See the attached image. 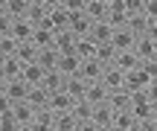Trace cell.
Listing matches in <instances>:
<instances>
[{"mask_svg": "<svg viewBox=\"0 0 157 131\" xmlns=\"http://www.w3.org/2000/svg\"><path fill=\"white\" fill-rule=\"evenodd\" d=\"M82 12L90 17V21H105V17H108V3H105V0H87Z\"/></svg>", "mask_w": 157, "mask_h": 131, "instance_id": "obj_20", "label": "cell"}, {"mask_svg": "<svg viewBox=\"0 0 157 131\" xmlns=\"http://www.w3.org/2000/svg\"><path fill=\"white\" fill-rule=\"evenodd\" d=\"M119 3L125 6V12H143V6H146V0H119Z\"/></svg>", "mask_w": 157, "mask_h": 131, "instance_id": "obj_28", "label": "cell"}, {"mask_svg": "<svg viewBox=\"0 0 157 131\" xmlns=\"http://www.w3.org/2000/svg\"><path fill=\"white\" fill-rule=\"evenodd\" d=\"M12 114H15V120H17V125H21V131H26L29 122H32V117H35V108L26 102V99H21V102H12Z\"/></svg>", "mask_w": 157, "mask_h": 131, "instance_id": "obj_6", "label": "cell"}, {"mask_svg": "<svg viewBox=\"0 0 157 131\" xmlns=\"http://www.w3.org/2000/svg\"><path fill=\"white\" fill-rule=\"evenodd\" d=\"M26 3H32V0H26Z\"/></svg>", "mask_w": 157, "mask_h": 131, "instance_id": "obj_33", "label": "cell"}, {"mask_svg": "<svg viewBox=\"0 0 157 131\" xmlns=\"http://www.w3.org/2000/svg\"><path fill=\"white\" fill-rule=\"evenodd\" d=\"M102 70H105V64H102L96 56H90V58H82V61H78V73L76 76H82L84 82H96L102 76Z\"/></svg>", "mask_w": 157, "mask_h": 131, "instance_id": "obj_3", "label": "cell"}, {"mask_svg": "<svg viewBox=\"0 0 157 131\" xmlns=\"http://www.w3.org/2000/svg\"><path fill=\"white\" fill-rule=\"evenodd\" d=\"M15 56L21 58L23 64H26V61H35V56H38V47H35L32 41H21V44H17V50H15Z\"/></svg>", "mask_w": 157, "mask_h": 131, "instance_id": "obj_24", "label": "cell"}, {"mask_svg": "<svg viewBox=\"0 0 157 131\" xmlns=\"http://www.w3.org/2000/svg\"><path fill=\"white\" fill-rule=\"evenodd\" d=\"M137 120L131 117V111H113V120H111V131H134Z\"/></svg>", "mask_w": 157, "mask_h": 131, "instance_id": "obj_16", "label": "cell"}, {"mask_svg": "<svg viewBox=\"0 0 157 131\" xmlns=\"http://www.w3.org/2000/svg\"><path fill=\"white\" fill-rule=\"evenodd\" d=\"M52 35H56V29H52V26L38 23V26H32V38H29V41L41 50V47H52Z\"/></svg>", "mask_w": 157, "mask_h": 131, "instance_id": "obj_14", "label": "cell"}, {"mask_svg": "<svg viewBox=\"0 0 157 131\" xmlns=\"http://www.w3.org/2000/svg\"><path fill=\"white\" fill-rule=\"evenodd\" d=\"M15 50H17V41L12 38L9 32L0 35V56H15Z\"/></svg>", "mask_w": 157, "mask_h": 131, "instance_id": "obj_27", "label": "cell"}, {"mask_svg": "<svg viewBox=\"0 0 157 131\" xmlns=\"http://www.w3.org/2000/svg\"><path fill=\"white\" fill-rule=\"evenodd\" d=\"M105 3H108V6H111V3H117V0H105Z\"/></svg>", "mask_w": 157, "mask_h": 131, "instance_id": "obj_31", "label": "cell"}, {"mask_svg": "<svg viewBox=\"0 0 157 131\" xmlns=\"http://www.w3.org/2000/svg\"><path fill=\"white\" fill-rule=\"evenodd\" d=\"M84 3H87V0H61V6H64L67 12H82Z\"/></svg>", "mask_w": 157, "mask_h": 131, "instance_id": "obj_29", "label": "cell"}, {"mask_svg": "<svg viewBox=\"0 0 157 131\" xmlns=\"http://www.w3.org/2000/svg\"><path fill=\"white\" fill-rule=\"evenodd\" d=\"M26 0H6V3H3V12H6V15H9V17H23V15H26Z\"/></svg>", "mask_w": 157, "mask_h": 131, "instance_id": "obj_25", "label": "cell"}, {"mask_svg": "<svg viewBox=\"0 0 157 131\" xmlns=\"http://www.w3.org/2000/svg\"><path fill=\"white\" fill-rule=\"evenodd\" d=\"M73 52H76L78 58H90V56L96 52V44L87 38V35H78V38L73 41Z\"/></svg>", "mask_w": 157, "mask_h": 131, "instance_id": "obj_23", "label": "cell"}, {"mask_svg": "<svg viewBox=\"0 0 157 131\" xmlns=\"http://www.w3.org/2000/svg\"><path fill=\"white\" fill-rule=\"evenodd\" d=\"M21 67H23V61H21L17 56H3V58H0V73H3L6 79L21 76Z\"/></svg>", "mask_w": 157, "mask_h": 131, "instance_id": "obj_19", "label": "cell"}, {"mask_svg": "<svg viewBox=\"0 0 157 131\" xmlns=\"http://www.w3.org/2000/svg\"><path fill=\"white\" fill-rule=\"evenodd\" d=\"M105 21L111 23L113 29H117V26H125V21H128V12H125V6L119 3V0L108 6V17H105Z\"/></svg>", "mask_w": 157, "mask_h": 131, "instance_id": "obj_18", "label": "cell"}, {"mask_svg": "<svg viewBox=\"0 0 157 131\" xmlns=\"http://www.w3.org/2000/svg\"><path fill=\"white\" fill-rule=\"evenodd\" d=\"M73 102H76V99L70 96L64 87H58V91L50 93V99H47V108H50V111H70V108H73Z\"/></svg>", "mask_w": 157, "mask_h": 131, "instance_id": "obj_7", "label": "cell"}, {"mask_svg": "<svg viewBox=\"0 0 157 131\" xmlns=\"http://www.w3.org/2000/svg\"><path fill=\"white\" fill-rule=\"evenodd\" d=\"M111 32H113V26H111L108 21H93L87 38L93 41V44H105V41H111Z\"/></svg>", "mask_w": 157, "mask_h": 131, "instance_id": "obj_13", "label": "cell"}, {"mask_svg": "<svg viewBox=\"0 0 157 131\" xmlns=\"http://www.w3.org/2000/svg\"><path fill=\"white\" fill-rule=\"evenodd\" d=\"M90 26H93V21H90V17L84 15V12H70L67 29L76 35V38H78V35H87V32H90Z\"/></svg>", "mask_w": 157, "mask_h": 131, "instance_id": "obj_8", "label": "cell"}, {"mask_svg": "<svg viewBox=\"0 0 157 131\" xmlns=\"http://www.w3.org/2000/svg\"><path fill=\"white\" fill-rule=\"evenodd\" d=\"M26 91H29V82L23 79V76H15V79H6V87H3V93L12 99V102H21L23 96H26Z\"/></svg>", "mask_w": 157, "mask_h": 131, "instance_id": "obj_5", "label": "cell"}, {"mask_svg": "<svg viewBox=\"0 0 157 131\" xmlns=\"http://www.w3.org/2000/svg\"><path fill=\"white\" fill-rule=\"evenodd\" d=\"M111 120H113V108L108 102H96L93 105V114H90L93 131H111Z\"/></svg>", "mask_w": 157, "mask_h": 131, "instance_id": "obj_2", "label": "cell"}, {"mask_svg": "<svg viewBox=\"0 0 157 131\" xmlns=\"http://www.w3.org/2000/svg\"><path fill=\"white\" fill-rule=\"evenodd\" d=\"M3 3H6V0H0V9H3Z\"/></svg>", "mask_w": 157, "mask_h": 131, "instance_id": "obj_32", "label": "cell"}, {"mask_svg": "<svg viewBox=\"0 0 157 131\" xmlns=\"http://www.w3.org/2000/svg\"><path fill=\"white\" fill-rule=\"evenodd\" d=\"M0 58H3V56H0Z\"/></svg>", "mask_w": 157, "mask_h": 131, "instance_id": "obj_34", "label": "cell"}, {"mask_svg": "<svg viewBox=\"0 0 157 131\" xmlns=\"http://www.w3.org/2000/svg\"><path fill=\"white\" fill-rule=\"evenodd\" d=\"M93 56L99 58L102 64H111V61H113V56H117V50H113L111 41H105V44H96V52H93Z\"/></svg>", "mask_w": 157, "mask_h": 131, "instance_id": "obj_26", "label": "cell"}, {"mask_svg": "<svg viewBox=\"0 0 157 131\" xmlns=\"http://www.w3.org/2000/svg\"><path fill=\"white\" fill-rule=\"evenodd\" d=\"M157 35H137L131 50L140 56V61H157Z\"/></svg>", "mask_w": 157, "mask_h": 131, "instance_id": "obj_1", "label": "cell"}, {"mask_svg": "<svg viewBox=\"0 0 157 131\" xmlns=\"http://www.w3.org/2000/svg\"><path fill=\"white\" fill-rule=\"evenodd\" d=\"M21 76L29 82V85H38V82L44 79V67H41L38 61H26V64L21 67Z\"/></svg>", "mask_w": 157, "mask_h": 131, "instance_id": "obj_22", "label": "cell"}, {"mask_svg": "<svg viewBox=\"0 0 157 131\" xmlns=\"http://www.w3.org/2000/svg\"><path fill=\"white\" fill-rule=\"evenodd\" d=\"M111 44H113V50H131L134 47V32L128 26H117L111 32Z\"/></svg>", "mask_w": 157, "mask_h": 131, "instance_id": "obj_11", "label": "cell"}, {"mask_svg": "<svg viewBox=\"0 0 157 131\" xmlns=\"http://www.w3.org/2000/svg\"><path fill=\"white\" fill-rule=\"evenodd\" d=\"M67 21H70V12L64 9L61 3H58V6H50V9H47V23H50L52 29H61V26H67Z\"/></svg>", "mask_w": 157, "mask_h": 131, "instance_id": "obj_15", "label": "cell"}, {"mask_svg": "<svg viewBox=\"0 0 157 131\" xmlns=\"http://www.w3.org/2000/svg\"><path fill=\"white\" fill-rule=\"evenodd\" d=\"M26 99L32 108H47V99H50V91H44L41 85H29V91H26Z\"/></svg>", "mask_w": 157, "mask_h": 131, "instance_id": "obj_17", "label": "cell"}, {"mask_svg": "<svg viewBox=\"0 0 157 131\" xmlns=\"http://www.w3.org/2000/svg\"><path fill=\"white\" fill-rule=\"evenodd\" d=\"M35 61H38L44 70H52L56 61H58V50H56V47H41L38 56H35Z\"/></svg>", "mask_w": 157, "mask_h": 131, "instance_id": "obj_21", "label": "cell"}, {"mask_svg": "<svg viewBox=\"0 0 157 131\" xmlns=\"http://www.w3.org/2000/svg\"><path fill=\"white\" fill-rule=\"evenodd\" d=\"M9 35L21 44V41H29L32 38V23L26 17H12V26H9Z\"/></svg>", "mask_w": 157, "mask_h": 131, "instance_id": "obj_10", "label": "cell"}, {"mask_svg": "<svg viewBox=\"0 0 157 131\" xmlns=\"http://www.w3.org/2000/svg\"><path fill=\"white\" fill-rule=\"evenodd\" d=\"M113 67H119L125 73V70H134L137 64H140V56H137L134 50H117V56H113Z\"/></svg>", "mask_w": 157, "mask_h": 131, "instance_id": "obj_12", "label": "cell"}, {"mask_svg": "<svg viewBox=\"0 0 157 131\" xmlns=\"http://www.w3.org/2000/svg\"><path fill=\"white\" fill-rule=\"evenodd\" d=\"M99 82L108 87V93H111V91H119V87H122V70L113 67V64H105V70H102Z\"/></svg>", "mask_w": 157, "mask_h": 131, "instance_id": "obj_9", "label": "cell"}, {"mask_svg": "<svg viewBox=\"0 0 157 131\" xmlns=\"http://www.w3.org/2000/svg\"><path fill=\"white\" fill-rule=\"evenodd\" d=\"M41 3H44V6H58L61 0H41Z\"/></svg>", "mask_w": 157, "mask_h": 131, "instance_id": "obj_30", "label": "cell"}, {"mask_svg": "<svg viewBox=\"0 0 157 131\" xmlns=\"http://www.w3.org/2000/svg\"><path fill=\"white\" fill-rule=\"evenodd\" d=\"M78 61H82V58H78L73 50H67V52H58L56 70H58L61 76H76V73H78Z\"/></svg>", "mask_w": 157, "mask_h": 131, "instance_id": "obj_4", "label": "cell"}]
</instances>
